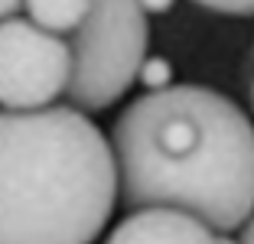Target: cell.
Masks as SVG:
<instances>
[{
	"instance_id": "7a4b0ae2",
	"label": "cell",
	"mask_w": 254,
	"mask_h": 244,
	"mask_svg": "<svg viewBox=\"0 0 254 244\" xmlns=\"http://www.w3.org/2000/svg\"><path fill=\"white\" fill-rule=\"evenodd\" d=\"M114 202L111 140L85 111L0 108V244H95Z\"/></svg>"
},
{
	"instance_id": "52a82bcc",
	"label": "cell",
	"mask_w": 254,
	"mask_h": 244,
	"mask_svg": "<svg viewBox=\"0 0 254 244\" xmlns=\"http://www.w3.org/2000/svg\"><path fill=\"white\" fill-rule=\"evenodd\" d=\"M137 81H140L147 91H160L173 85V65L160 56H147L140 62V72H137Z\"/></svg>"
},
{
	"instance_id": "8fae6325",
	"label": "cell",
	"mask_w": 254,
	"mask_h": 244,
	"mask_svg": "<svg viewBox=\"0 0 254 244\" xmlns=\"http://www.w3.org/2000/svg\"><path fill=\"white\" fill-rule=\"evenodd\" d=\"M238 244H254V215L241 225V235H238Z\"/></svg>"
},
{
	"instance_id": "3957f363",
	"label": "cell",
	"mask_w": 254,
	"mask_h": 244,
	"mask_svg": "<svg viewBox=\"0 0 254 244\" xmlns=\"http://www.w3.org/2000/svg\"><path fill=\"white\" fill-rule=\"evenodd\" d=\"M150 26L137 0H91L88 20L68 36L72 78L65 104L85 114L108 111L130 91L147 59Z\"/></svg>"
},
{
	"instance_id": "7c38bea8",
	"label": "cell",
	"mask_w": 254,
	"mask_h": 244,
	"mask_svg": "<svg viewBox=\"0 0 254 244\" xmlns=\"http://www.w3.org/2000/svg\"><path fill=\"white\" fill-rule=\"evenodd\" d=\"M218 244H238V238H232V235H218Z\"/></svg>"
},
{
	"instance_id": "30bf717a",
	"label": "cell",
	"mask_w": 254,
	"mask_h": 244,
	"mask_svg": "<svg viewBox=\"0 0 254 244\" xmlns=\"http://www.w3.org/2000/svg\"><path fill=\"white\" fill-rule=\"evenodd\" d=\"M23 10V0H0V20H7V16H16Z\"/></svg>"
},
{
	"instance_id": "ba28073f",
	"label": "cell",
	"mask_w": 254,
	"mask_h": 244,
	"mask_svg": "<svg viewBox=\"0 0 254 244\" xmlns=\"http://www.w3.org/2000/svg\"><path fill=\"white\" fill-rule=\"evenodd\" d=\"M192 3L225 16H254V0H192Z\"/></svg>"
},
{
	"instance_id": "4fadbf2b",
	"label": "cell",
	"mask_w": 254,
	"mask_h": 244,
	"mask_svg": "<svg viewBox=\"0 0 254 244\" xmlns=\"http://www.w3.org/2000/svg\"><path fill=\"white\" fill-rule=\"evenodd\" d=\"M251 108H254V85H251Z\"/></svg>"
},
{
	"instance_id": "8992f818",
	"label": "cell",
	"mask_w": 254,
	"mask_h": 244,
	"mask_svg": "<svg viewBox=\"0 0 254 244\" xmlns=\"http://www.w3.org/2000/svg\"><path fill=\"white\" fill-rule=\"evenodd\" d=\"M23 10L26 20H33L36 26L68 39L88 20L91 0H23Z\"/></svg>"
},
{
	"instance_id": "9c48e42d",
	"label": "cell",
	"mask_w": 254,
	"mask_h": 244,
	"mask_svg": "<svg viewBox=\"0 0 254 244\" xmlns=\"http://www.w3.org/2000/svg\"><path fill=\"white\" fill-rule=\"evenodd\" d=\"M143 7V13H170L176 0H137Z\"/></svg>"
},
{
	"instance_id": "277c9868",
	"label": "cell",
	"mask_w": 254,
	"mask_h": 244,
	"mask_svg": "<svg viewBox=\"0 0 254 244\" xmlns=\"http://www.w3.org/2000/svg\"><path fill=\"white\" fill-rule=\"evenodd\" d=\"M72 78V46L65 36L26 16L0 20V108L36 111L56 104Z\"/></svg>"
},
{
	"instance_id": "6da1fadb",
	"label": "cell",
	"mask_w": 254,
	"mask_h": 244,
	"mask_svg": "<svg viewBox=\"0 0 254 244\" xmlns=\"http://www.w3.org/2000/svg\"><path fill=\"white\" fill-rule=\"evenodd\" d=\"M124 208H180L238 231L254 215V121L228 95L170 85L134 98L111 124Z\"/></svg>"
},
{
	"instance_id": "5b68a950",
	"label": "cell",
	"mask_w": 254,
	"mask_h": 244,
	"mask_svg": "<svg viewBox=\"0 0 254 244\" xmlns=\"http://www.w3.org/2000/svg\"><path fill=\"white\" fill-rule=\"evenodd\" d=\"M105 244H218V231L180 208H134Z\"/></svg>"
}]
</instances>
